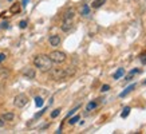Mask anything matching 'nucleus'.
I'll use <instances>...</instances> for the list:
<instances>
[{"label": "nucleus", "mask_w": 146, "mask_h": 134, "mask_svg": "<svg viewBox=\"0 0 146 134\" xmlns=\"http://www.w3.org/2000/svg\"><path fill=\"white\" fill-rule=\"evenodd\" d=\"M34 64L42 72H48L52 68V60L50 59L48 55H43V54L36 55L35 58H34Z\"/></svg>", "instance_id": "nucleus-1"}, {"label": "nucleus", "mask_w": 146, "mask_h": 134, "mask_svg": "<svg viewBox=\"0 0 146 134\" xmlns=\"http://www.w3.org/2000/svg\"><path fill=\"white\" fill-rule=\"evenodd\" d=\"M75 72V70L72 68V67H67V68H51L50 70V75H51V78L55 80H59V79H64V78H67V76L72 75Z\"/></svg>", "instance_id": "nucleus-2"}, {"label": "nucleus", "mask_w": 146, "mask_h": 134, "mask_svg": "<svg viewBox=\"0 0 146 134\" xmlns=\"http://www.w3.org/2000/svg\"><path fill=\"white\" fill-rule=\"evenodd\" d=\"M50 59L52 60V63H63L66 60V54L63 51H52V52L48 55Z\"/></svg>", "instance_id": "nucleus-3"}, {"label": "nucleus", "mask_w": 146, "mask_h": 134, "mask_svg": "<svg viewBox=\"0 0 146 134\" xmlns=\"http://www.w3.org/2000/svg\"><path fill=\"white\" fill-rule=\"evenodd\" d=\"M27 103H28V97H27L26 94H19V95H16L15 99H13V105L16 107H19V109L24 107Z\"/></svg>", "instance_id": "nucleus-4"}, {"label": "nucleus", "mask_w": 146, "mask_h": 134, "mask_svg": "<svg viewBox=\"0 0 146 134\" xmlns=\"http://www.w3.org/2000/svg\"><path fill=\"white\" fill-rule=\"evenodd\" d=\"M22 74L26 76L27 79H34V78H35V75H36L35 70H34L32 67H26V68L22 71Z\"/></svg>", "instance_id": "nucleus-5"}, {"label": "nucleus", "mask_w": 146, "mask_h": 134, "mask_svg": "<svg viewBox=\"0 0 146 134\" xmlns=\"http://www.w3.org/2000/svg\"><path fill=\"white\" fill-rule=\"evenodd\" d=\"M48 42L52 47H58V46L60 44V36L59 35H51L50 36V39H48Z\"/></svg>", "instance_id": "nucleus-6"}, {"label": "nucleus", "mask_w": 146, "mask_h": 134, "mask_svg": "<svg viewBox=\"0 0 146 134\" xmlns=\"http://www.w3.org/2000/svg\"><path fill=\"white\" fill-rule=\"evenodd\" d=\"M72 28V20H63V24H62V30L64 32L70 31Z\"/></svg>", "instance_id": "nucleus-7"}, {"label": "nucleus", "mask_w": 146, "mask_h": 134, "mask_svg": "<svg viewBox=\"0 0 146 134\" xmlns=\"http://www.w3.org/2000/svg\"><path fill=\"white\" fill-rule=\"evenodd\" d=\"M134 89H135V83H133V85H130L129 87H126V90H123V91H122V93L119 94V97H121V98H123V97H126L127 94L131 93V91H133Z\"/></svg>", "instance_id": "nucleus-8"}, {"label": "nucleus", "mask_w": 146, "mask_h": 134, "mask_svg": "<svg viewBox=\"0 0 146 134\" xmlns=\"http://www.w3.org/2000/svg\"><path fill=\"white\" fill-rule=\"evenodd\" d=\"M74 9L71 8V9H68L66 13H64V16H63V20H72L74 19Z\"/></svg>", "instance_id": "nucleus-9"}, {"label": "nucleus", "mask_w": 146, "mask_h": 134, "mask_svg": "<svg viewBox=\"0 0 146 134\" xmlns=\"http://www.w3.org/2000/svg\"><path fill=\"white\" fill-rule=\"evenodd\" d=\"M1 118H3L5 122H9V121H13V118H15V114H13V113H4V114L1 115Z\"/></svg>", "instance_id": "nucleus-10"}, {"label": "nucleus", "mask_w": 146, "mask_h": 134, "mask_svg": "<svg viewBox=\"0 0 146 134\" xmlns=\"http://www.w3.org/2000/svg\"><path fill=\"white\" fill-rule=\"evenodd\" d=\"M105 3H106V0H94L93 3H91V7H93V8H99V7H102Z\"/></svg>", "instance_id": "nucleus-11"}, {"label": "nucleus", "mask_w": 146, "mask_h": 134, "mask_svg": "<svg viewBox=\"0 0 146 134\" xmlns=\"http://www.w3.org/2000/svg\"><path fill=\"white\" fill-rule=\"evenodd\" d=\"M8 75H9V70H7L5 67H0V78L5 79V78H8Z\"/></svg>", "instance_id": "nucleus-12"}, {"label": "nucleus", "mask_w": 146, "mask_h": 134, "mask_svg": "<svg viewBox=\"0 0 146 134\" xmlns=\"http://www.w3.org/2000/svg\"><path fill=\"white\" fill-rule=\"evenodd\" d=\"M19 11H20V4H19V3H13V5L11 7V9H9V12L15 15V13H18Z\"/></svg>", "instance_id": "nucleus-13"}, {"label": "nucleus", "mask_w": 146, "mask_h": 134, "mask_svg": "<svg viewBox=\"0 0 146 134\" xmlns=\"http://www.w3.org/2000/svg\"><path fill=\"white\" fill-rule=\"evenodd\" d=\"M97 106H98V102H97V101L89 102V103H87V107H86V110H87V111H91V110H94V109H95Z\"/></svg>", "instance_id": "nucleus-14"}, {"label": "nucleus", "mask_w": 146, "mask_h": 134, "mask_svg": "<svg viewBox=\"0 0 146 134\" xmlns=\"http://www.w3.org/2000/svg\"><path fill=\"white\" fill-rule=\"evenodd\" d=\"M123 74H125V70H123V68H118V70L115 71V74L113 75V78H114V79H119V78L123 75Z\"/></svg>", "instance_id": "nucleus-15"}, {"label": "nucleus", "mask_w": 146, "mask_h": 134, "mask_svg": "<svg viewBox=\"0 0 146 134\" xmlns=\"http://www.w3.org/2000/svg\"><path fill=\"white\" fill-rule=\"evenodd\" d=\"M138 72H139V70H138V68H134V70H131V71L127 74V76H126V80H130L134 75H135V74H138Z\"/></svg>", "instance_id": "nucleus-16"}, {"label": "nucleus", "mask_w": 146, "mask_h": 134, "mask_svg": "<svg viewBox=\"0 0 146 134\" xmlns=\"http://www.w3.org/2000/svg\"><path fill=\"white\" fill-rule=\"evenodd\" d=\"M90 13V8H89V5H86L84 4L83 7H82V9H80V15H83V16H86V15H89Z\"/></svg>", "instance_id": "nucleus-17"}, {"label": "nucleus", "mask_w": 146, "mask_h": 134, "mask_svg": "<svg viewBox=\"0 0 146 134\" xmlns=\"http://www.w3.org/2000/svg\"><path fill=\"white\" fill-rule=\"evenodd\" d=\"M129 114H130V107L126 106V107L123 109V111L121 113V117H122V118H126V117H127Z\"/></svg>", "instance_id": "nucleus-18"}, {"label": "nucleus", "mask_w": 146, "mask_h": 134, "mask_svg": "<svg viewBox=\"0 0 146 134\" xmlns=\"http://www.w3.org/2000/svg\"><path fill=\"white\" fill-rule=\"evenodd\" d=\"M35 105L38 107H42V106H43V99L40 98V97H36V98H35Z\"/></svg>", "instance_id": "nucleus-19"}, {"label": "nucleus", "mask_w": 146, "mask_h": 134, "mask_svg": "<svg viewBox=\"0 0 146 134\" xmlns=\"http://www.w3.org/2000/svg\"><path fill=\"white\" fill-rule=\"evenodd\" d=\"M78 121H79V115H75V117H72V118H70L68 123H70V125H74V123H76Z\"/></svg>", "instance_id": "nucleus-20"}, {"label": "nucleus", "mask_w": 146, "mask_h": 134, "mask_svg": "<svg viewBox=\"0 0 146 134\" xmlns=\"http://www.w3.org/2000/svg\"><path fill=\"white\" fill-rule=\"evenodd\" d=\"M59 114H60V109H55V110L51 113V118H56Z\"/></svg>", "instance_id": "nucleus-21"}, {"label": "nucleus", "mask_w": 146, "mask_h": 134, "mask_svg": "<svg viewBox=\"0 0 146 134\" xmlns=\"http://www.w3.org/2000/svg\"><path fill=\"white\" fill-rule=\"evenodd\" d=\"M139 59H141V62L143 63V64H146V52H145V54H141Z\"/></svg>", "instance_id": "nucleus-22"}, {"label": "nucleus", "mask_w": 146, "mask_h": 134, "mask_svg": "<svg viewBox=\"0 0 146 134\" xmlns=\"http://www.w3.org/2000/svg\"><path fill=\"white\" fill-rule=\"evenodd\" d=\"M109 89H110V86L109 85H103L102 86V89H101V91L102 93H105V91H109Z\"/></svg>", "instance_id": "nucleus-23"}, {"label": "nucleus", "mask_w": 146, "mask_h": 134, "mask_svg": "<svg viewBox=\"0 0 146 134\" xmlns=\"http://www.w3.org/2000/svg\"><path fill=\"white\" fill-rule=\"evenodd\" d=\"M19 27H20V28H26V27H27V22H26V20H22V22L19 23Z\"/></svg>", "instance_id": "nucleus-24"}, {"label": "nucleus", "mask_w": 146, "mask_h": 134, "mask_svg": "<svg viewBox=\"0 0 146 134\" xmlns=\"http://www.w3.org/2000/svg\"><path fill=\"white\" fill-rule=\"evenodd\" d=\"M0 28H3V30H4V28H8V22H3L0 24Z\"/></svg>", "instance_id": "nucleus-25"}, {"label": "nucleus", "mask_w": 146, "mask_h": 134, "mask_svg": "<svg viewBox=\"0 0 146 134\" xmlns=\"http://www.w3.org/2000/svg\"><path fill=\"white\" fill-rule=\"evenodd\" d=\"M79 107H80V106H76V107H75V109H72V110H71V111H70V113H68V114H67V117H70V115H72V114H74V113H75V111H76V110H78V109H79Z\"/></svg>", "instance_id": "nucleus-26"}, {"label": "nucleus", "mask_w": 146, "mask_h": 134, "mask_svg": "<svg viewBox=\"0 0 146 134\" xmlns=\"http://www.w3.org/2000/svg\"><path fill=\"white\" fill-rule=\"evenodd\" d=\"M5 58H7V56H5V54L0 52V63H1V62H4V60H5Z\"/></svg>", "instance_id": "nucleus-27"}, {"label": "nucleus", "mask_w": 146, "mask_h": 134, "mask_svg": "<svg viewBox=\"0 0 146 134\" xmlns=\"http://www.w3.org/2000/svg\"><path fill=\"white\" fill-rule=\"evenodd\" d=\"M4 123H5V121L3 119V118H0V127H1V126H4Z\"/></svg>", "instance_id": "nucleus-28"}, {"label": "nucleus", "mask_w": 146, "mask_h": 134, "mask_svg": "<svg viewBox=\"0 0 146 134\" xmlns=\"http://www.w3.org/2000/svg\"><path fill=\"white\" fill-rule=\"evenodd\" d=\"M28 1H30V0H23V1H22L23 7H26V5H27V3H28Z\"/></svg>", "instance_id": "nucleus-29"}, {"label": "nucleus", "mask_w": 146, "mask_h": 134, "mask_svg": "<svg viewBox=\"0 0 146 134\" xmlns=\"http://www.w3.org/2000/svg\"><path fill=\"white\" fill-rule=\"evenodd\" d=\"M143 83H145V85H146V80H145V82H143Z\"/></svg>", "instance_id": "nucleus-30"}, {"label": "nucleus", "mask_w": 146, "mask_h": 134, "mask_svg": "<svg viewBox=\"0 0 146 134\" xmlns=\"http://www.w3.org/2000/svg\"><path fill=\"white\" fill-rule=\"evenodd\" d=\"M8 1H12V0H8Z\"/></svg>", "instance_id": "nucleus-31"}]
</instances>
